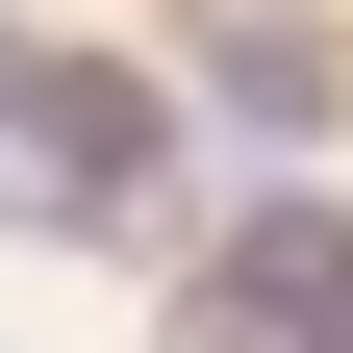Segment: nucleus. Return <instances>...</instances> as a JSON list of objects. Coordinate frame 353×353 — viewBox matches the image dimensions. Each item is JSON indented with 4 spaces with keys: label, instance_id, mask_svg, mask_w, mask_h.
<instances>
[{
    "label": "nucleus",
    "instance_id": "nucleus-2",
    "mask_svg": "<svg viewBox=\"0 0 353 353\" xmlns=\"http://www.w3.org/2000/svg\"><path fill=\"white\" fill-rule=\"evenodd\" d=\"M202 101H228V126H278V152H303V126H328V51H278V26H228V51H202Z\"/></svg>",
    "mask_w": 353,
    "mask_h": 353
},
{
    "label": "nucleus",
    "instance_id": "nucleus-1",
    "mask_svg": "<svg viewBox=\"0 0 353 353\" xmlns=\"http://www.w3.org/2000/svg\"><path fill=\"white\" fill-rule=\"evenodd\" d=\"M0 202H101L126 228V202H152V101H126L101 51H26L0 76Z\"/></svg>",
    "mask_w": 353,
    "mask_h": 353
}]
</instances>
